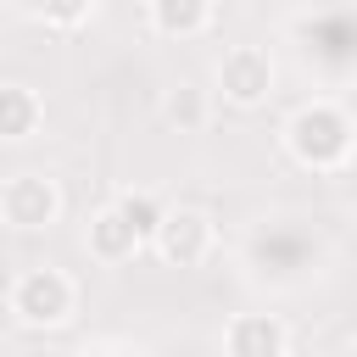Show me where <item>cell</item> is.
Masks as SVG:
<instances>
[{
    "label": "cell",
    "mask_w": 357,
    "mask_h": 357,
    "mask_svg": "<svg viewBox=\"0 0 357 357\" xmlns=\"http://www.w3.org/2000/svg\"><path fill=\"white\" fill-rule=\"evenodd\" d=\"M346 357H357V335H351V351H346Z\"/></svg>",
    "instance_id": "obj_12"
},
{
    "label": "cell",
    "mask_w": 357,
    "mask_h": 357,
    "mask_svg": "<svg viewBox=\"0 0 357 357\" xmlns=\"http://www.w3.org/2000/svg\"><path fill=\"white\" fill-rule=\"evenodd\" d=\"M162 117H167V123H178L184 134H195V128L206 123V95H201L195 84H178V89L162 100Z\"/></svg>",
    "instance_id": "obj_11"
},
{
    "label": "cell",
    "mask_w": 357,
    "mask_h": 357,
    "mask_svg": "<svg viewBox=\"0 0 357 357\" xmlns=\"http://www.w3.org/2000/svg\"><path fill=\"white\" fill-rule=\"evenodd\" d=\"M139 245H145V240L134 234V223H128L112 201L84 223V251H89L100 268H123V262H134V257H139Z\"/></svg>",
    "instance_id": "obj_7"
},
{
    "label": "cell",
    "mask_w": 357,
    "mask_h": 357,
    "mask_svg": "<svg viewBox=\"0 0 357 357\" xmlns=\"http://www.w3.org/2000/svg\"><path fill=\"white\" fill-rule=\"evenodd\" d=\"M212 240H218V229H212V218L201 206H167L156 234H151V251L167 268H201L212 257Z\"/></svg>",
    "instance_id": "obj_4"
},
{
    "label": "cell",
    "mask_w": 357,
    "mask_h": 357,
    "mask_svg": "<svg viewBox=\"0 0 357 357\" xmlns=\"http://www.w3.org/2000/svg\"><path fill=\"white\" fill-rule=\"evenodd\" d=\"M218 95L229 106H240V112L262 106L273 95V56L262 45H229L218 56Z\"/></svg>",
    "instance_id": "obj_5"
},
{
    "label": "cell",
    "mask_w": 357,
    "mask_h": 357,
    "mask_svg": "<svg viewBox=\"0 0 357 357\" xmlns=\"http://www.w3.org/2000/svg\"><path fill=\"white\" fill-rule=\"evenodd\" d=\"M45 123V100L28 84H0V145H22L33 139Z\"/></svg>",
    "instance_id": "obj_8"
},
{
    "label": "cell",
    "mask_w": 357,
    "mask_h": 357,
    "mask_svg": "<svg viewBox=\"0 0 357 357\" xmlns=\"http://www.w3.org/2000/svg\"><path fill=\"white\" fill-rule=\"evenodd\" d=\"M290 329L273 312H234L223 324V357H284Z\"/></svg>",
    "instance_id": "obj_6"
},
{
    "label": "cell",
    "mask_w": 357,
    "mask_h": 357,
    "mask_svg": "<svg viewBox=\"0 0 357 357\" xmlns=\"http://www.w3.org/2000/svg\"><path fill=\"white\" fill-rule=\"evenodd\" d=\"M0 218H6V229H17V234H39V229H50L56 218H61V184L50 178V173H11L6 184H0Z\"/></svg>",
    "instance_id": "obj_3"
},
{
    "label": "cell",
    "mask_w": 357,
    "mask_h": 357,
    "mask_svg": "<svg viewBox=\"0 0 357 357\" xmlns=\"http://www.w3.org/2000/svg\"><path fill=\"white\" fill-rule=\"evenodd\" d=\"M145 17L162 39H201L212 28V0H145Z\"/></svg>",
    "instance_id": "obj_9"
},
{
    "label": "cell",
    "mask_w": 357,
    "mask_h": 357,
    "mask_svg": "<svg viewBox=\"0 0 357 357\" xmlns=\"http://www.w3.org/2000/svg\"><path fill=\"white\" fill-rule=\"evenodd\" d=\"M112 206H117V212L134 223V234H139L145 245H151V234H156V223H162V212H167V206H162L151 190H117V195H112Z\"/></svg>",
    "instance_id": "obj_10"
},
{
    "label": "cell",
    "mask_w": 357,
    "mask_h": 357,
    "mask_svg": "<svg viewBox=\"0 0 357 357\" xmlns=\"http://www.w3.org/2000/svg\"><path fill=\"white\" fill-rule=\"evenodd\" d=\"M284 151H290L301 167H312V173H335V167H346L351 151H357V123L346 117L340 100H307V106H296L290 123H284Z\"/></svg>",
    "instance_id": "obj_1"
},
{
    "label": "cell",
    "mask_w": 357,
    "mask_h": 357,
    "mask_svg": "<svg viewBox=\"0 0 357 357\" xmlns=\"http://www.w3.org/2000/svg\"><path fill=\"white\" fill-rule=\"evenodd\" d=\"M73 307H78V284H73L61 268H50V262L22 268V273L11 279V290H6V312H11L22 329H61V324L73 318Z\"/></svg>",
    "instance_id": "obj_2"
}]
</instances>
